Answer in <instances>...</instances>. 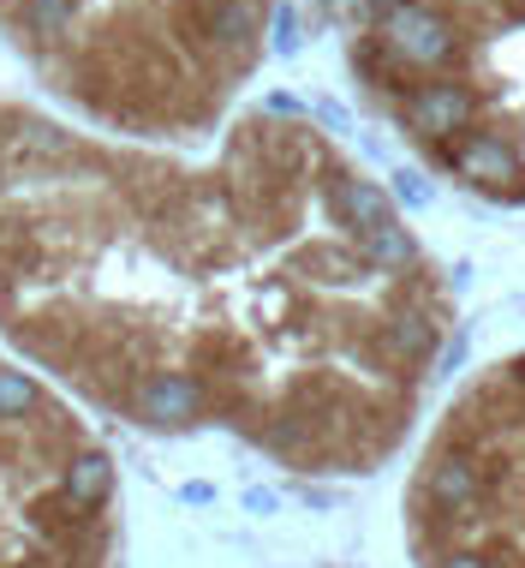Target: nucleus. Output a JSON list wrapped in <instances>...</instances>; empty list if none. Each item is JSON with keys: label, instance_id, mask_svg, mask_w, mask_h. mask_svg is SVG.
I'll use <instances>...</instances> for the list:
<instances>
[{"label": "nucleus", "instance_id": "nucleus-1", "mask_svg": "<svg viewBox=\"0 0 525 568\" xmlns=\"http://www.w3.org/2000/svg\"><path fill=\"white\" fill-rule=\"evenodd\" d=\"M329 138L275 97L215 162L0 97V342L137 432L234 425L292 467L382 425L389 275L334 210Z\"/></svg>", "mask_w": 525, "mask_h": 568}, {"label": "nucleus", "instance_id": "nucleus-6", "mask_svg": "<svg viewBox=\"0 0 525 568\" xmlns=\"http://www.w3.org/2000/svg\"><path fill=\"white\" fill-rule=\"evenodd\" d=\"M477 467L460 449H447V455H430V473H424V497L436 503L442 515H466L472 503H477Z\"/></svg>", "mask_w": 525, "mask_h": 568}, {"label": "nucleus", "instance_id": "nucleus-5", "mask_svg": "<svg viewBox=\"0 0 525 568\" xmlns=\"http://www.w3.org/2000/svg\"><path fill=\"white\" fill-rule=\"evenodd\" d=\"M400 114H406V126L424 132V138H454V132H466V120H472V97H466V84H436V79L406 84Z\"/></svg>", "mask_w": 525, "mask_h": 568}, {"label": "nucleus", "instance_id": "nucleus-3", "mask_svg": "<svg viewBox=\"0 0 525 568\" xmlns=\"http://www.w3.org/2000/svg\"><path fill=\"white\" fill-rule=\"evenodd\" d=\"M114 455L0 342V568H114Z\"/></svg>", "mask_w": 525, "mask_h": 568}, {"label": "nucleus", "instance_id": "nucleus-4", "mask_svg": "<svg viewBox=\"0 0 525 568\" xmlns=\"http://www.w3.org/2000/svg\"><path fill=\"white\" fill-rule=\"evenodd\" d=\"M364 49H377L382 60H406V67H447L460 54V37L419 0H382L377 37H364Z\"/></svg>", "mask_w": 525, "mask_h": 568}, {"label": "nucleus", "instance_id": "nucleus-7", "mask_svg": "<svg viewBox=\"0 0 525 568\" xmlns=\"http://www.w3.org/2000/svg\"><path fill=\"white\" fill-rule=\"evenodd\" d=\"M454 162L466 168L472 180H519V156L502 144L496 132H472L466 144L454 150Z\"/></svg>", "mask_w": 525, "mask_h": 568}, {"label": "nucleus", "instance_id": "nucleus-8", "mask_svg": "<svg viewBox=\"0 0 525 568\" xmlns=\"http://www.w3.org/2000/svg\"><path fill=\"white\" fill-rule=\"evenodd\" d=\"M394 192H400V204H412V210H430V204H436V186H430L419 168H400V174H394Z\"/></svg>", "mask_w": 525, "mask_h": 568}, {"label": "nucleus", "instance_id": "nucleus-2", "mask_svg": "<svg viewBox=\"0 0 525 568\" xmlns=\"http://www.w3.org/2000/svg\"><path fill=\"white\" fill-rule=\"evenodd\" d=\"M269 0H0V42L54 114L107 138H197L257 67Z\"/></svg>", "mask_w": 525, "mask_h": 568}, {"label": "nucleus", "instance_id": "nucleus-10", "mask_svg": "<svg viewBox=\"0 0 525 568\" xmlns=\"http://www.w3.org/2000/svg\"><path fill=\"white\" fill-rule=\"evenodd\" d=\"M460 359H466V342H447V353H442V372H454Z\"/></svg>", "mask_w": 525, "mask_h": 568}, {"label": "nucleus", "instance_id": "nucleus-9", "mask_svg": "<svg viewBox=\"0 0 525 568\" xmlns=\"http://www.w3.org/2000/svg\"><path fill=\"white\" fill-rule=\"evenodd\" d=\"M430 568H490L484 557H472V550H447L442 562H430Z\"/></svg>", "mask_w": 525, "mask_h": 568}]
</instances>
